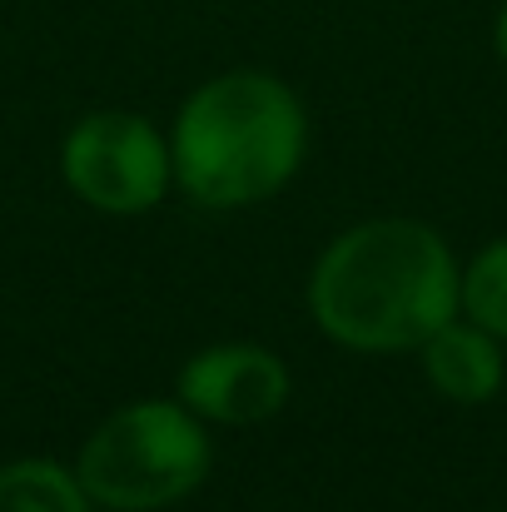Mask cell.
<instances>
[{
	"label": "cell",
	"instance_id": "1",
	"mask_svg": "<svg viewBox=\"0 0 507 512\" xmlns=\"http://www.w3.org/2000/svg\"><path fill=\"white\" fill-rule=\"evenodd\" d=\"M463 269L423 219H368L338 234L309 274V314L353 353L423 348L458 319Z\"/></svg>",
	"mask_w": 507,
	"mask_h": 512
},
{
	"label": "cell",
	"instance_id": "2",
	"mask_svg": "<svg viewBox=\"0 0 507 512\" xmlns=\"http://www.w3.org/2000/svg\"><path fill=\"white\" fill-rule=\"evenodd\" d=\"M304 145L299 95L264 70H229L204 80L174 120V184L204 209H244L299 174Z\"/></svg>",
	"mask_w": 507,
	"mask_h": 512
},
{
	"label": "cell",
	"instance_id": "3",
	"mask_svg": "<svg viewBox=\"0 0 507 512\" xmlns=\"http://www.w3.org/2000/svg\"><path fill=\"white\" fill-rule=\"evenodd\" d=\"M209 433L179 398H150L110 413L80 448L75 478L110 512H160L209 478Z\"/></svg>",
	"mask_w": 507,
	"mask_h": 512
},
{
	"label": "cell",
	"instance_id": "4",
	"mask_svg": "<svg viewBox=\"0 0 507 512\" xmlns=\"http://www.w3.org/2000/svg\"><path fill=\"white\" fill-rule=\"evenodd\" d=\"M60 170L85 204L105 214H145L150 204L165 199L174 179V155L169 140L145 115L95 110L65 135Z\"/></svg>",
	"mask_w": 507,
	"mask_h": 512
},
{
	"label": "cell",
	"instance_id": "5",
	"mask_svg": "<svg viewBox=\"0 0 507 512\" xmlns=\"http://www.w3.org/2000/svg\"><path fill=\"white\" fill-rule=\"evenodd\" d=\"M174 398L204 423L254 428L289 403V368L259 343H214L179 368Z\"/></svg>",
	"mask_w": 507,
	"mask_h": 512
},
{
	"label": "cell",
	"instance_id": "6",
	"mask_svg": "<svg viewBox=\"0 0 507 512\" xmlns=\"http://www.w3.org/2000/svg\"><path fill=\"white\" fill-rule=\"evenodd\" d=\"M418 353L428 383L453 403H488L503 388V339H493L473 319H448Z\"/></svg>",
	"mask_w": 507,
	"mask_h": 512
},
{
	"label": "cell",
	"instance_id": "7",
	"mask_svg": "<svg viewBox=\"0 0 507 512\" xmlns=\"http://www.w3.org/2000/svg\"><path fill=\"white\" fill-rule=\"evenodd\" d=\"M0 512H90L80 478L50 458H20L0 468Z\"/></svg>",
	"mask_w": 507,
	"mask_h": 512
},
{
	"label": "cell",
	"instance_id": "8",
	"mask_svg": "<svg viewBox=\"0 0 507 512\" xmlns=\"http://www.w3.org/2000/svg\"><path fill=\"white\" fill-rule=\"evenodd\" d=\"M458 314L507 343V239L488 244L458 284Z\"/></svg>",
	"mask_w": 507,
	"mask_h": 512
},
{
	"label": "cell",
	"instance_id": "9",
	"mask_svg": "<svg viewBox=\"0 0 507 512\" xmlns=\"http://www.w3.org/2000/svg\"><path fill=\"white\" fill-rule=\"evenodd\" d=\"M493 50H498V60L507 65V5L498 10V25H493Z\"/></svg>",
	"mask_w": 507,
	"mask_h": 512
}]
</instances>
